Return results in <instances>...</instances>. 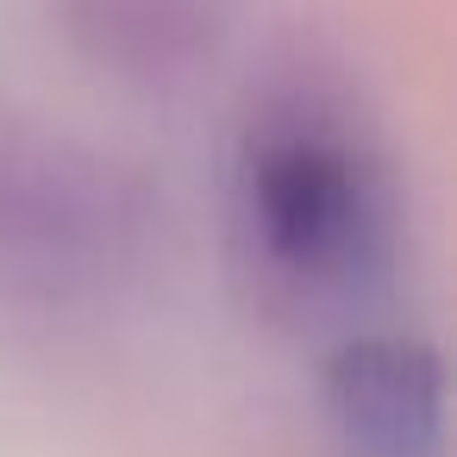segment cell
I'll return each instance as SVG.
<instances>
[{"label":"cell","mask_w":457,"mask_h":457,"mask_svg":"<svg viewBox=\"0 0 457 457\" xmlns=\"http://www.w3.org/2000/svg\"><path fill=\"white\" fill-rule=\"evenodd\" d=\"M232 238L245 288L282 326H326L395 282V182L345 95L320 70L276 76L238 132Z\"/></svg>","instance_id":"obj_1"},{"label":"cell","mask_w":457,"mask_h":457,"mask_svg":"<svg viewBox=\"0 0 457 457\" xmlns=\"http://www.w3.org/2000/svg\"><path fill=\"white\" fill-rule=\"evenodd\" d=\"M157 226L151 182L76 132L0 107V288L70 301L120 282Z\"/></svg>","instance_id":"obj_2"},{"label":"cell","mask_w":457,"mask_h":457,"mask_svg":"<svg viewBox=\"0 0 457 457\" xmlns=\"http://www.w3.org/2000/svg\"><path fill=\"white\" fill-rule=\"evenodd\" d=\"M320 388L345 457H445V363L426 338H345Z\"/></svg>","instance_id":"obj_3"},{"label":"cell","mask_w":457,"mask_h":457,"mask_svg":"<svg viewBox=\"0 0 457 457\" xmlns=\"http://www.w3.org/2000/svg\"><path fill=\"white\" fill-rule=\"evenodd\" d=\"M57 26L95 70L163 88L213 63L232 32V0H57Z\"/></svg>","instance_id":"obj_4"}]
</instances>
